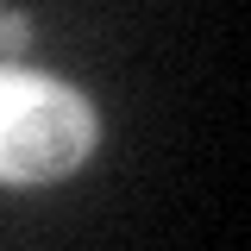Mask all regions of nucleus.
<instances>
[{
  "label": "nucleus",
  "instance_id": "obj_2",
  "mask_svg": "<svg viewBox=\"0 0 251 251\" xmlns=\"http://www.w3.org/2000/svg\"><path fill=\"white\" fill-rule=\"evenodd\" d=\"M31 38H38L31 13H0V57H19V50H31Z\"/></svg>",
  "mask_w": 251,
  "mask_h": 251
},
{
  "label": "nucleus",
  "instance_id": "obj_1",
  "mask_svg": "<svg viewBox=\"0 0 251 251\" xmlns=\"http://www.w3.org/2000/svg\"><path fill=\"white\" fill-rule=\"evenodd\" d=\"M100 151L88 88L0 57V188H50Z\"/></svg>",
  "mask_w": 251,
  "mask_h": 251
}]
</instances>
